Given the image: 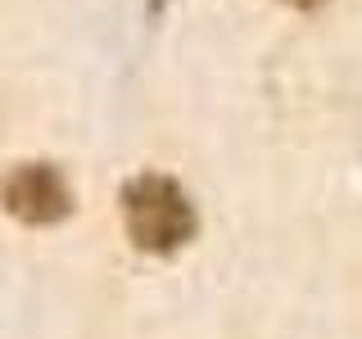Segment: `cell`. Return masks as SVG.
<instances>
[{"instance_id":"6da1fadb","label":"cell","mask_w":362,"mask_h":339,"mask_svg":"<svg viewBox=\"0 0 362 339\" xmlns=\"http://www.w3.org/2000/svg\"><path fill=\"white\" fill-rule=\"evenodd\" d=\"M122 218L132 240L150 254H173L195 235V208L186 190L168 177H136L122 190Z\"/></svg>"},{"instance_id":"7a4b0ae2","label":"cell","mask_w":362,"mask_h":339,"mask_svg":"<svg viewBox=\"0 0 362 339\" xmlns=\"http://www.w3.org/2000/svg\"><path fill=\"white\" fill-rule=\"evenodd\" d=\"M0 199H5V213L28 226H50L64 222L68 208H73V195H68V181L54 172L50 163H23L5 177L0 186Z\"/></svg>"},{"instance_id":"3957f363","label":"cell","mask_w":362,"mask_h":339,"mask_svg":"<svg viewBox=\"0 0 362 339\" xmlns=\"http://www.w3.org/2000/svg\"><path fill=\"white\" fill-rule=\"evenodd\" d=\"M290 5H299V9H313V5H322V0H290Z\"/></svg>"}]
</instances>
